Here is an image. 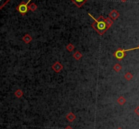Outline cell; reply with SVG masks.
Here are the masks:
<instances>
[{"label":"cell","mask_w":139,"mask_h":129,"mask_svg":"<svg viewBox=\"0 0 139 129\" xmlns=\"http://www.w3.org/2000/svg\"><path fill=\"white\" fill-rule=\"evenodd\" d=\"M121 2H126L127 0H120Z\"/></svg>","instance_id":"d6986e66"},{"label":"cell","mask_w":139,"mask_h":129,"mask_svg":"<svg viewBox=\"0 0 139 129\" xmlns=\"http://www.w3.org/2000/svg\"><path fill=\"white\" fill-rule=\"evenodd\" d=\"M31 2V0H29L27 2H22L20 4L16 7V10L20 12L22 15H25L27 14V12L29 10V3Z\"/></svg>","instance_id":"7a4b0ae2"},{"label":"cell","mask_w":139,"mask_h":129,"mask_svg":"<svg viewBox=\"0 0 139 129\" xmlns=\"http://www.w3.org/2000/svg\"><path fill=\"white\" fill-rule=\"evenodd\" d=\"M87 1L88 0H71V2H73L78 8H81Z\"/></svg>","instance_id":"8992f818"},{"label":"cell","mask_w":139,"mask_h":129,"mask_svg":"<svg viewBox=\"0 0 139 129\" xmlns=\"http://www.w3.org/2000/svg\"><path fill=\"white\" fill-rule=\"evenodd\" d=\"M117 129H122V128H117Z\"/></svg>","instance_id":"ffe728a7"},{"label":"cell","mask_w":139,"mask_h":129,"mask_svg":"<svg viewBox=\"0 0 139 129\" xmlns=\"http://www.w3.org/2000/svg\"><path fill=\"white\" fill-rule=\"evenodd\" d=\"M88 14L94 20V23L92 24V27L95 29L99 35H103L112 25L113 20L109 17L107 18H105L102 16H100L98 19H95L90 14Z\"/></svg>","instance_id":"6da1fadb"},{"label":"cell","mask_w":139,"mask_h":129,"mask_svg":"<svg viewBox=\"0 0 139 129\" xmlns=\"http://www.w3.org/2000/svg\"><path fill=\"white\" fill-rule=\"evenodd\" d=\"M52 69L56 72H59L62 69V66L61 65V63L57 61L52 66Z\"/></svg>","instance_id":"277c9868"},{"label":"cell","mask_w":139,"mask_h":129,"mask_svg":"<svg viewBox=\"0 0 139 129\" xmlns=\"http://www.w3.org/2000/svg\"><path fill=\"white\" fill-rule=\"evenodd\" d=\"M81 56H82V55H81V54L79 53V51H77V52H76V53H75V54L73 55V57H75L76 59H77V60L80 59V58L81 57Z\"/></svg>","instance_id":"8fae6325"},{"label":"cell","mask_w":139,"mask_h":129,"mask_svg":"<svg viewBox=\"0 0 139 129\" xmlns=\"http://www.w3.org/2000/svg\"><path fill=\"white\" fill-rule=\"evenodd\" d=\"M113 68H114V70L116 71V72H119V71H120V70L121 69V66L119 65V64H118V63H117L116 65L113 67Z\"/></svg>","instance_id":"4fadbf2b"},{"label":"cell","mask_w":139,"mask_h":129,"mask_svg":"<svg viewBox=\"0 0 139 129\" xmlns=\"http://www.w3.org/2000/svg\"><path fill=\"white\" fill-rule=\"evenodd\" d=\"M23 91L21 90H18L16 91V93H15V95L17 97H19V98H20L22 95H23Z\"/></svg>","instance_id":"7c38bea8"},{"label":"cell","mask_w":139,"mask_h":129,"mask_svg":"<svg viewBox=\"0 0 139 129\" xmlns=\"http://www.w3.org/2000/svg\"><path fill=\"white\" fill-rule=\"evenodd\" d=\"M65 129H73L72 128H71V126H66V128Z\"/></svg>","instance_id":"ac0fdd59"},{"label":"cell","mask_w":139,"mask_h":129,"mask_svg":"<svg viewBox=\"0 0 139 129\" xmlns=\"http://www.w3.org/2000/svg\"><path fill=\"white\" fill-rule=\"evenodd\" d=\"M117 102L119 103V104H120V105L124 104L125 102H126V99H125L123 97H120L118 99Z\"/></svg>","instance_id":"30bf717a"},{"label":"cell","mask_w":139,"mask_h":129,"mask_svg":"<svg viewBox=\"0 0 139 129\" xmlns=\"http://www.w3.org/2000/svg\"><path fill=\"white\" fill-rule=\"evenodd\" d=\"M134 112L136 113V114L138 115V116H139V105L138 107H137L135 109Z\"/></svg>","instance_id":"e0dca14e"},{"label":"cell","mask_w":139,"mask_h":129,"mask_svg":"<svg viewBox=\"0 0 139 129\" xmlns=\"http://www.w3.org/2000/svg\"><path fill=\"white\" fill-rule=\"evenodd\" d=\"M126 55V52H124V51H123V49H117L114 53V56L116 57L118 60H121Z\"/></svg>","instance_id":"3957f363"},{"label":"cell","mask_w":139,"mask_h":129,"mask_svg":"<svg viewBox=\"0 0 139 129\" xmlns=\"http://www.w3.org/2000/svg\"><path fill=\"white\" fill-rule=\"evenodd\" d=\"M37 6H36L34 3H32V4H31L29 6V10L31 11H33V12H34V11L36 10V9H37Z\"/></svg>","instance_id":"9c48e42d"},{"label":"cell","mask_w":139,"mask_h":129,"mask_svg":"<svg viewBox=\"0 0 139 129\" xmlns=\"http://www.w3.org/2000/svg\"><path fill=\"white\" fill-rule=\"evenodd\" d=\"M125 78H126L127 80H130V79L132 78V74H130V72H128V73L125 75Z\"/></svg>","instance_id":"9a60e30c"},{"label":"cell","mask_w":139,"mask_h":129,"mask_svg":"<svg viewBox=\"0 0 139 129\" xmlns=\"http://www.w3.org/2000/svg\"><path fill=\"white\" fill-rule=\"evenodd\" d=\"M66 49H68V51H72L73 50V49H74V46H73L72 44H68L67 46H66Z\"/></svg>","instance_id":"5bb4252c"},{"label":"cell","mask_w":139,"mask_h":129,"mask_svg":"<svg viewBox=\"0 0 139 129\" xmlns=\"http://www.w3.org/2000/svg\"><path fill=\"white\" fill-rule=\"evenodd\" d=\"M135 49H139V46L137 47H134V48H132V49H123V51L124 52H126V51H132V50H135Z\"/></svg>","instance_id":"2e32d148"},{"label":"cell","mask_w":139,"mask_h":129,"mask_svg":"<svg viewBox=\"0 0 139 129\" xmlns=\"http://www.w3.org/2000/svg\"><path fill=\"white\" fill-rule=\"evenodd\" d=\"M23 41H25L26 43H29L31 41V37H30V35L27 34L25 37H23Z\"/></svg>","instance_id":"ba28073f"},{"label":"cell","mask_w":139,"mask_h":129,"mask_svg":"<svg viewBox=\"0 0 139 129\" xmlns=\"http://www.w3.org/2000/svg\"><path fill=\"white\" fill-rule=\"evenodd\" d=\"M66 119L69 121V122H73V121L75 120V116L73 114V113L71 112V113H68V114L66 115Z\"/></svg>","instance_id":"52a82bcc"},{"label":"cell","mask_w":139,"mask_h":129,"mask_svg":"<svg viewBox=\"0 0 139 129\" xmlns=\"http://www.w3.org/2000/svg\"><path fill=\"white\" fill-rule=\"evenodd\" d=\"M119 14L118 13V12L116 10H113L110 12L109 15V16L110 18H111L112 20H115L119 17Z\"/></svg>","instance_id":"5b68a950"}]
</instances>
